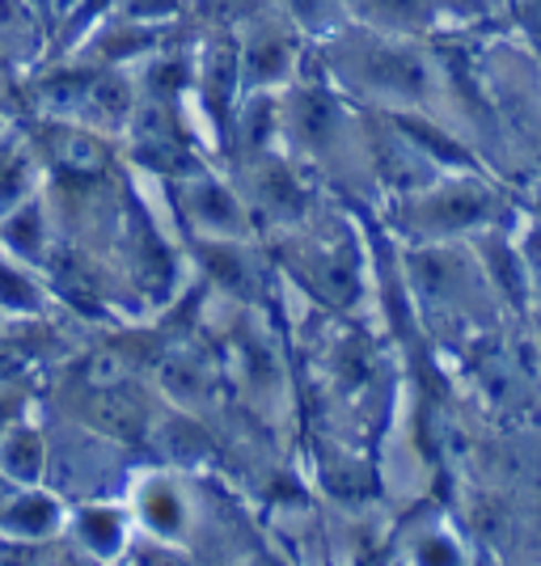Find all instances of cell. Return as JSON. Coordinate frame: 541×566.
<instances>
[{
	"label": "cell",
	"mask_w": 541,
	"mask_h": 566,
	"mask_svg": "<svg viewBox=\"0 0 541 566\" xmlns=\"http://www.w3.org/2000/svg\"><path fill=\"white\" fill-rule=\"evenodd\" d=\"M0 528L9 537H22V542H43V537H51L60 528V499L43 495L34 486H22L18 495L4 503Z\"/></svg>",
	"instance_id": "cell-2"
},
{
	"label": "cell",
	"mask_w": 541,
	"mask_h": 566,
	"mask_svg": "<svg viewBox=\"0 0 541 566\" xmlns=\"http://www.w3.org/2000/svg\"><path fill=\"white\" fill-rule=\"evenodd\" d=\"M0 470L22 486H39L48 473V440L34 423H18L0 436Z\"/></svg>",
	"instance_id": "cell-1"
},
{
	"label": "cell",
	"mask_w": 541,
	"mask_h": 566,
	"mask_svg": "<svg viewBox=\"0 0 541 566\" xmlns=\"http://www.w3.org/2000/svg\"><path fill=\"white\" fill-rule=\"evenodd\" d=\"M0 224H4V245L22 262H39L48 254V216L39 195H30L9 216H0Z\"/></svg>",
	"instance_id": "cell-4"
},
{
	"label": "cell",
	"mask_w": 541,
	"mask_h": 566,
	"mask_svg": "<svg viewBox=\"0 0 541 566\" xmlns=\"http://www.w3.org/2000/svg\"><path fill=\"white\" fill-rule=\"evenodd\" d=\"M141 512L157 533H178V528H183V495H178L165 478H153V482L144 486Z\"/></svg>",
	"instance_id": "cell-7"
},
{
	"label": "cell",
	"mask_w": 541,
	"mask_h": 566,
	"mask_svg": "<svg viewBox=\"0 0 541 566\" xmlns=\"http://www.w3.org/2000/svg\"><path fill=\"white\" fill-rule=\"evenodd\" d=\"M18 491H22V482H13L9 473L0 470V512H4V503H9V499L18 495Z\"/></svg>",
	"instance_id": "cell-12"
},
{
	"label": "cell",
	"mask_w": 541,
	"mask_h": 566,
	"mask_svg": "<svg viewBox=\"0 0 541 566\" xmlns=\"http://www.w3.org/2000/svg\"><path fill=\"white\" fill-rule=\"evenodd\" d=\"M30 195H34V161L25 157V148L0 140V216H9Z\"/></svg>",
	"instance_id": "cell-5"
},
{
	"label": "cell",
	"mask_w": 541,
	"mask_h": 566,
	"mask_svg": "<svg viewBox=\"0 0 541 566\" xmlns=\"http://www.w3.org/2000/svg\"><path fill=\"white\" fill-rule=\"evenodd\" d=\"M18 419H22V394L9 380H0V436L18 423Z\"/></svg>",
	"instance_id": "cell-11"
},
{
	"label": "cell",
	"mask_w": 541,
	"mask_h": 566,
	"mask_svg": "<svg viewBox=\"0 0 541 566\" xmlns=\"http://www.w3.org/2000/svg\"><path fill=\"white\" fill-rule=\"evenodd\" d=\"M76 533H81L85 545H94L97 554H115L118 545H123V520L111 507H85L76 516Z\"/></svg>",
	"instance_id": "cell-9"
},
{
	"label": "cell",
	"mask_w": 541,
	"mask_h": 566,
	"mask_svg": "<svg viewBox=\"0 0 541 566\" xmlns=\"http://www.w3.org/2000/svg\"><path fill=\"white\" fill-rule=\"evenodd\" d=\"M183 203H187L190 220L199 229H208L212 237H237L241 233V208L229 190L212 182V178H195L187 190H183Z\"/></svg>",
	"instance_id": "cell-3"
},
{
	"label": "cell",
	"mask_w": 541,
	"mask_h": 566,
	"mask_svg": "<svg viewBox=\"0 0 541 566\" xmlns=\"http://www.w3.org/2000/svg\"><path fill=\"white\" fill-rule=\"evenodd\" d=\"M427 0H377V22L385 25H415V18L424 13Z\"/></svg>",
	"instance_id": "cell-10"
},
{
	"label": "cell",
	"mask_w": 541,
	"mask_h": 566,
	"mask_svg": "<svg viewBox=\"0 0 541 566\" xmlns=\"http://www.w3.org/2000/svg\"><path fill=\"white\" fill-rule=\"evenodd\" d=\"M0 308L4 313H39L43 308V292L13 262H0Z\"/></svg>",
	"instance_id": "cell-8"
},
{
	"label": "cell",
	"mask_w": 541,
	"mask_h": 566,
	"mask_svg": "<svg viewBox=\"0 0 541 566\" xmlns=\"http://www.w3.org/2000/svg\"><path fill=\"white\" fill-rule=\"evenodd\" d=\"M529 280L538 283V296H541V250H533V259H529Z\"/></svg>",
	"instance_id": "cell-13"
},
{
	"label": "cell",
	"mask_w": 541,
	"mask_h": 566,
	"mask_svg": "<svg viewBox=\"0 0 541 566\" xmlns=\"http://www.w3.org/2000/svg\"><path fill=\"white\" fill-rule=\"evenodd\" d=\"M0 51L34 55L39 51V22L30 0H0Z\"/></svg>",
	"instance_id": "cell-6"
}]
</instances>
